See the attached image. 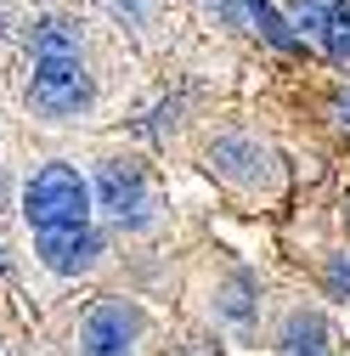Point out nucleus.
Returning a JSON list of instances; mask_svg holds the SVG:
<instances>
[{
    "label": "nucleus",
    "instance_id": "nucleus-10",
    "mask_svg": "<svg viewBox=\"0 0 350 356\" xmlns=\"http://www.w3.org/2000/svg\"><path fill=\"white\" fill-rule=\"evenodd\" d=\"M113 6H119V12H124V17H142V12H147V6H153V0H113Z\"/></svg>",
    "mask_w": 350,
    "mask_h": 356
},
{
    "label": "nucleus",
    "instance_id": "nucleus-12",
    "mask_svg": "<svg viewBox=\"0 0 350 356\" xmlns=\"http://www.w3.org/2000/svg\"><path fill=\"white\" fill-rule=\"evenodd\" d=\"M0 204H6V175H0Z\"/></svg>",
    "mask_w": 350,
    "mask_h": 356
},
{
    "label": "nucleus",
    "instance_id": "nucleus-1",
    "mask_svg": "<svg viewBox=\"0 0 350 356\" xmlns=\"http://www.w3.org/2000/svg\"><path fill=\"white\" fill-rule=\"evenodd\" d=\"M23 220L34 232H79L91 227V181L74 164H40L23 181Z\"/></svg>",
    "mask_w": 350,
    "mask_h": 356
},
{
    "label": "nucleus",
    "instance_id": "nucleus-11",
    "mask_svg": "<svg viewBox=\"0 0 350 356\" xmlns=\"http://www.w3.org/2000/svg\"><path fill=\"white\" fill-rule=\"evenodd\" d=\"M339 124H350V91L339 97Z\"/></svg>",
    "mask_w": 350,
    "mask_h": 356
},
{
    "label": "nucleus",
    "instance_id": "nucleus-9",
    "mask_svg": "<svg viewBox=\"0 0 350 356\" xmlns=\"http://www.w3.org/2000/svg\"><path fill=\"white\" fill-rule=\"evenodd\" d=\"M333 289L350 294V254H333Z\"/></svg>",
    "mask_w": 350,
    "mask_h": 356
},
{
    "label": "nucleus",
    "instance_id": "nucleus-3",
    "mask_svg": "<svg viewBox=\"0 0 350 356\" xmlns=\"http://www.w3.org/2000/svg\"><path fill=\"white\" fill-rule=\"evenodd\" d=\"M147 317L136 300H97L79 317V356H136Z\"/></svg>",
    "mask_w": 350,
    "mask_h": 356
},
{
    "label": "nucleus",
    "instance_id": "nucleus-5",
    "mask_svg": "<svg viewBox=\"0 0 350 356\" xmlns=\"http://www.w3.org/2000/svg\"><path fill=\"white\" fill-rule=\"evenodd\" d=\"M209 175L226 181V187H238V193H254V187H266L277 175V159L254 136H215L209 142Z\"/></svg>",
    "mask_w": 350,
    "mask_h": 356
},
{
    "label": "nucleus",
    "instance_id": "nucleus-4",
    "mask_svg": "<svg viewBox=\"0 0 350 356\" xmlns=\"http://www.w3.org/2000/svg\"><path fill=\"white\" fill-rule=\"evenodd\" d=\"M97 198H102V209L119 220L124 232H147L153 220H158V198H153V187H147L142 164H130V159L97 164Z\"/></svg>",
    "mask_w": 350,
    "mask_h": 356
},
{
    "label": "nucleus",
    "instance_id": "nucleus-2",
    "mask_svg": "<svg viewBox=\"0 0 350 356\" xmlns=\"http://www.w3.org/2000/svg\"><path fill=\"white\" fill-rule=\"evenodd\" d=\"M97 102V85H91V68L79 57H34V74H28V108L40 119H79L85 108Z\"/></svg>",
    "mask_w": 350,
    "mask_h": 356
},
{
    "label": "nucleus",
    "instance_id": "nucleus-7",
    "mask_svg": "<svg viewBox=\"0 0 350 356\" xmlns=\"http://www.w3.org/2000/svg\"><path fill=\"white\" fill-rule=\"evenodd\" d=\"M226 17L232 23H249L266 46H277V51H299V34H294V23L272 6V0H238V6H226Z\"/></svg>",
    "mask_w": 350,
    "mask_h": 356
},
{
    "label": "nucleus",
    "instance_id": "nucleus-6",
    "mask_svg": "<svg viewBox=\"0 0 350 356\" xmlns=\"http://www.w3.org/2000/svg\"><path fill=\"white\" fill-rule=\"evenodd\" d=\"M34 254L46 260L57 277H79V272H91V266H97L102 238L91 227H79V232H34Z\"/></svg>",
    "mask_w": 350,
    "mask_h": 356
},
{
    "label": "nucleus",
    "instance_id": "nucleus-8",
    "mask_svg": "<svg viewBox=\"0 0 350 356\" xmlns=\"http://www.w3.org/2000/svg\"><path fill=\"white\" fill-rule=\"evenodd\" d=\"M28 46L34 57H79V29L68 17H40L28 29Z\"/></svg>",
    "mask_w": 350,
    "mask_h": 356
}]
</instances>
